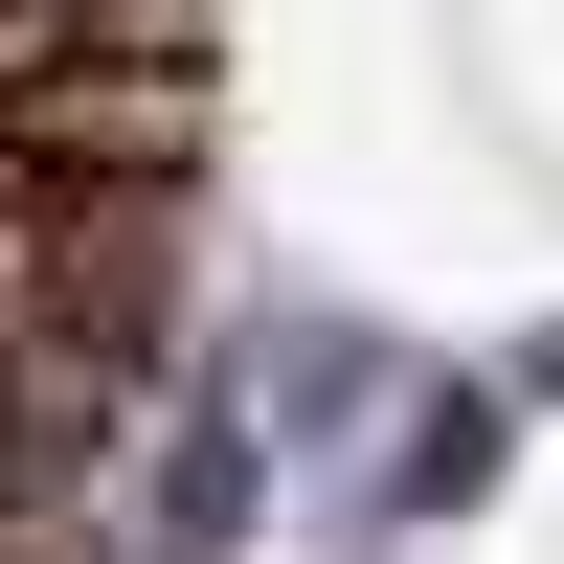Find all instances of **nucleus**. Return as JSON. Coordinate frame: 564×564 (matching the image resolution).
<instances>
[{
    "label": "nucleus",
    "mask_w": 564,
    "mask_h": 564,
    "mask_svg": "<svg viewBox=\"0 0 564 564\" xmlns=\"http://www.w3.org/2000/svg\"><path fill=\"white\" fill-rule=\"evenodd\" d=\"M0 497H23V430H0Z\"/></svg>",
    "instance_id": "obj_1"
}]
</instances>
